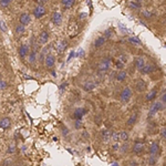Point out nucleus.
Returning a JSON list of instances; mask_svg holds the SVG:
<instances>
[{
  "mask_svg": "<svg viewBox=\"0 0 166 166\" xmlns=\"http://www.w3.org/2000/svg\"><path fill=\"white\" fill-rule=\"evenodd\" d=\"M110 66H111V59L110 58L102 59L98 64V72L101 74L106 73V72L109 71V69H110Z\"/></svg>",
  "mask_w": 166,
  "mask_h": 166,
  "instance_id": "nucleus-1",
  "label": "nucleus"
},
{
  "mask_svg": "<svg viewBox=\"0 0 166 166\" xmlns=\"http://www.w3.org/2000/svg\"><path fill=\"white\" fill-rule=\"evenodd\" d=\"M133 95V91L130 87H125L121 91V94H120V101L122 103H127Z\"/></svg>",
  "mask_w": 166,
  "mask_h": 166,
  "instance_id": "nucleus-2",
  "label": "nucleus"
},
{
  "mask_svg": "<svg viewBox=\"0 0 166 166\" xmlns=\"http://www.w3.org/2000/svg\"><path fill=\"white\" fill-rule=\"evenodd\" d=\"M30 50H31V48H30L29 45H27V43H22V45H19L18 48V54H19V58L21 59V60H24L29 57V53Z\"/></svg>",
  "mask_w": 166,
  "mask_h": 166,
  "instance_id": "nucleus-3",
  "label": "nucleus"
},
{
  "mask_svg": "<svg viewBox=\"0 0 166 166\" xmlns=\"http://www.w3.org/2000/svg\"><path fill=\"white\" fill-rule=\"evenodd\" d=\"M48 10L45 8V6H36L33 9H32V15L36 19H41L47 15Z\"/></svg>",
  "mask_w": 166,
  "mask_h": 166,
  "instance_id": "nucleus-4",
  "label": "nucleus"
},
{
  "mask_svg": "<svg viewBox=\"0 0 166 166\" xmlns=\"http://www.w3.org/2000/svg\"><path fill=\"white\" fill-rule=\"evenodd\" d=\"M87 113V110L85 108H77L72 113V119L73 121H79L83 119V116Z\"/></svg>",
  "mask_w": 166,
  "mask_h": 166,
  "instance_id": "nucleus-5",
  "label": "nucleus"
},
{
  "mask_svg": "<svg viewBox=\"0 0 166 166\" xmlns=\"http://www.w3.org/2000/svg\"><path fill=\"white\" fill-rule=\"evenodd\" d=\"M62 20H63V15H62L61 11H54L51 15V23L53 26H60L62 23Z\"/></svg>",
  "mask_w": 166,
  "mask_h": 166,
  "instance_id": "nucleus-6",
  "label": "nucleus"
},
{
  "mask_svg": "<svg viewBox=\"0 0 166 166\" xmlns=\"http://www.w3.org/2000/svg\"><path fill=\"white\" fill-rule=\"evenodd\" d=\"M163 109V103L161 101H157V102H154L153 105L151 106L150 111H148V117H153L156 113H158L160 111Z\"/></svg>",
  "mask_w": 166,
  "mask_h": 166,
  "instance_id": "nucleus-7",
  "label": "nucleus"
},
{
  "mask_svg": "<svg viewBox=\"0 0 166 166\" xmlns=\"http://www.w3.org/2000/svg\"><path fill=\"white\" fill-rule=\"evenodd\" d=\"M49 40H50V33H49L48 30H42L38 36V42L41 45H47L49 42Z\"/></svg>",
  "mask_w": 166,
  "mask_h": 166,
  "instance_id": "nucleus-8",
  "label": "nucleus"
},
{
  "mask_svg": "<svg viewBox=\"0 0 166 166\" xmlns=\"http://www.w3.org/2000/svg\"><path fill=\"white\" fill-rule=\"evenodd\" d=\"M132 151L135 155H142L144 153V143L141 142V141H135L132 146Z\"/></svg>",
  "mask_w": 166,
  "mask_h": 166,
  "instance_id": "nucleus-9",
  "label": "nucleus"
},
{
  "mask_svg": "<svg viewBox=\"0 0 166 166\" xmlns=\"http://www.w3.org/2000/svg\"><path fill=\"white\" fill-rule=\"evenodd\" d=\"M55 61H57L55 55L52 54V53H48V54L45 55V68L47 69H53L55 66Z\"/></svg>",
  "mask_w": 166,
  "mask_h": 166,
  "instance_id": "nucleus-10",
  "label": "nucleus"
},
{
  "mask_svg": "<svg viewBox=\"0 0 166 166\" xmlns=\"http://www.w3.org/2000/svg\"><path fill=\"white\" fill-rule=\"evenodd\" d=\"M19 23H21L22 26L27 27L31 23V16L28 12H22L19 16Z\"/></svg>",
  "mask_w": 166,
  "mask_h": 166,
  "instance_id": "nucleus-11",
  "label": "nucleus"
},
{
  "mask_svg": "<svg viewBox=\"0 0 166 166\" xmlns=\"http://www.w3.org/2000/svg\"><path fill=\"white\" fill-rule=\"evenodd\" d=\"M11 119L9 116H3L0 119V130H9L11 127Z\"/></svg>",
  "mask_w": 166,
  "mask_h": 166,
  "instance_id": "nucleus-12",
  "label": "nucleus"
},
{
  "mask_svg": "<svg viewBox=\"0 0 166 166\" xmlns=\"http://www.w3.org/2000/svg\"><path fill=\"white\" fill-rule=\"evenodd\" d=\"M150 155L151 157L157 158V156L160 155V144L157 142H153L150 146Z\"/></svg>",
  "mask_w": 166,
  "mask_h": 166,
  "instance_id": "nucleus-13",
  "label": "nucleus"
},
{
  "mask_svg": "<svg viewBox=\"0 0 166 166\" xmlns=\"http://www.w3.org/2000/svg\"><path fill=\"white\" fill-rule=\"evenodd\" d=\"M15 33H16V36H18V37L23 36V34L26 33V27L22 26L21 23H17L16 26H15Z\"/></svg>",
  "mask_w": 166,
  "mask_h": 166,
  "instance_id": "nucleus-14",
  "label": "nucleus"
},
{
  "mask_svg": "<svg viewBox=\"0 0 166 166\" xmlns=\"http://www.w3.org/2000/svg\"><path fill=\"white\" fill-rule=\"evenodd\" d=\"M146 89V83H145L144 80H137L136 83H135V90L137 92H143Z\"/></svg>",
  "mask_w": 166,
  "mask_h": 166,
  "instance_id": "nucleus-15",
  "label": "nucleus"
},
{
  "mask_svg": "<svg viewBox=\"0 0 166 166\" xmlns=\"http://www.w3.org/2000/svg\"><path fill=\"white\" fill-rule=\"evenodd\" d=\"M155 70V66L154 64H151V63H146L144 66V68L141 70V73L143 74H150Z\"/></svg>",
  "mask_w": 166,
  "mask_h": 166,
  "instance_id": "nucleus-16",
  "label": "nucleus"
},
{
  "mask_svg": "<svg viewBox=\"0 0 166 166\" xmlns=\"http://www.w3.org/2000/svg\"><path fill=\"white\" fill-rule=\"evenodd\" d=\"M145 60L144 58H142V57H137L136 59H135V66H136V69L138 70V71H141L143 68H144L145 66Z\"/></svg>",
  "mask_w": 166,
  "mask_h": 166,
  "instance_id": "nucleus-17",
  "label": "nucleus"
},
{
  "mask_svg": "<svg viewBox=\"0 0 166 166\" xmlns=\"http://www.w3.org/2000/svg\"><path fill=\"white\" fill-rule=\"evenodd\" d=\"M38 59V52L34 49H31L30 50V53H29V57H28V60L31 64H34L36 63V61Z\"/></svg>",
  "mask_w": 166,
  "mask_h": 166,
  "instance_id": "nucleus-18",
  "label": "nucleus"
},
{
  "mask_svg": "<svg viewBox=\"0 0 166 166\" xmlns=\"http://www.w3.org/2000/svg\"><path fill=\"white\" fill-rule=\"evenodd\" d=\"M105 41H106V39L104 38V36L98 37L96 39H95V41H94V48H95V49H99V48H101L102 45H104Z\"/></svg>",
  "mask_w": 166,
  "mask_h": 166,
  "instance_id": "nucleus-19",
  "label": "nucleus"
},
{
  "mask_svg": "<svg viewBox=\"0 0 166 166\" xmlns=\"http://www.w3.org/2000/svg\"><path fill=\"white\" fill-rule=\"evenodd\" d=\"M126 78H127V73H126V71H124V70H120V71L117 72V74H116V80L119 82L125 81Z\"/></svg>",
  "mask_w": 166,
  "mask_h": 166,
  "instance_id": "nucleus-20",
  "label": "nucleus"
},
{
  "mask_svg": "<svg viewBox=\"0 0 166 166\" xmlns=\"http://www.w3.org/2000/svg\"><path fill=\"white\" fill-rule=\"evenodd\" d=\"M75 3V0H61V6L64 9H70Z\"/></svg>",
  "mask_w": 166,
  "mask_h": 166,
  "instance_id": "nucleus-21",
  "label": "nucleus"
},
{
  "mask_svg": "<svg viewBox=\"0 0 166 166\" xmlns=\"http://www.w3.org/2000/svg\"><path fill=\"white\" fill-rule=\"evenodd\" d=\"M136 121H137V114L136 113H134V114H132V115L130 116L129 117V120L126 121V125L129 127H131V126H133L135 123H136Z\"/></svg>",
  "mask_w": 166,
  "mask_h": 166,
  "instance_id": "nucleus-22",
  "label": "nucleus"
},
{
  "mask_svg": "<svg viewBox=\"0 0 166 166\" xmlns=\"http://www.w3.org/2000/svg\"><path fill=\"white\" fill-rule=\"evenodd\" d=\"M66 48H68V41L66 40H61L58 45V52L59 53L64 52V50H66Z\"/></svg>",
  "mask_w": 166,
  "mask_h": 166,
  "instance_id": "nucleus-23",
  "label": "nucleus"
},
{
  "mask_svg": "<svg viewBox=\"0 0 166 166\" xmlns=\"http://www.w3.org/2000/svg\"><path fill=\"white\" fill-rule=\"evenodd\" d=\"M83 89L85 90V91H92V90L95 89V83L93 81H87L84 82V84H83Z\"/></svg>",
  "mask_w": 166,
  "mask_h": 166,
  "instance_id": "nucleus-24",
  "label": "nucleus"
},
{
  "mask_svg": "<svg viewBox=\"0 0 166 166\" xmlns=\"http://www.w3.org/2000/svg\"><path fill=\"white\" fill-rule=\"evenodd\" d=\"M119 140L121 142H127L129 141V133L126 131H121L119 132Z\"/></svg>",
  "mask_w": 166,
  "mask_h": 166,
  "instance_id": "nucleus-25",
  "label": "nucleus"
},
{
  "mask_svg": "<svg viewBox=\"0 0 166 166\" xmlns=\"http://www.w3.org/2000/svg\"><path fill=\"white\" fill-rule=\"evenodd\" d=\"M156 95H157V90H156V89L152 90V91H151V92H148L147 95H146V101H148V102L153 101L154 99L156 98Z\"/></svg>",
  "mask_w": 166,
  "mask_h": 166,
  "instance_id": "nucleus-26",
  "label": "nucleus"
},
{
  "mask_svg": "<svg viewBox=\"0 0 166 166\" xmlns=\"http://www.w3.org/2000/svg\"><path fill=\"white\" fill-rule=\"evenodd\" d=\"M101 136H102L103 141H109V140H110V137L112 136V135H111V133L109 132L108 130H103L102 132H101Z\"/></svg>",
  "mask_w": 166,
  "mask_h": 166,
  "instance_id": "nucleus-27",
  "label": "nucleus"
},
{
  "mask_svg": "<svg viewBox=\"0 0 166 166\" xmlns=\"http://www.w3.org/2000/svg\"><path fill=\"white\" fill-rule=\"evenodd\" d=\"M13 0H0V8H7Z\"/></svg>",
  "mask_w": 166,
  "mask_h": 166,
  "instance_id": "nucleus-28",
  "label": "nucleus"
},
{
  "mask_svg": "<svg viewBox=\"0 0 166 166\" xmlns=\"http://www.w3.org/2000/svg\"><path fill=\"white\" fill-rule=\"evenodd\" d=\"M114 63H115V66H116L117 69H119V70H122V69L124 68V62H122V61L120 60V59L116 58L115 61H114Z\"/></svg>",
  "mask_w": 166,
  "mask_h": 166,
  "instance_id": "nucleus-29",
  "label": "nucleus"
},
{
  "mask_svg": "<svg viewBox=\"0 0 166 166\" xmlns=\"http://www.w3.org/2000/svg\"><path fill=\"white\" fill-rule=\"evenodd\" d=\"M9 87L8 82L7 81H3V80H0V90H5Z\"/></svg>",
  "mask_w": 166,
  "mask_h": 166,
  "instance_id": "nucleus-30",
  "label": "nucleus"
},
{
  "mask_svg": "<svg viewBox=\"0 0 166 166\" xmlns=\"http://www.w3.org/2000/svg\"><path fill=\"white\" fill-rule=\"evenodd\" d=\"M129 40H130V41H131L132 43H136V45H142L141 40H138V38H136V37H131Z\"/></svg>",
  "mask_w": 166,
  "mask_h": 166,
  "instance_id": "nucleus-31",
  "label": "nucleus"
},
{
  "mask_svg": "<svg viewBox=\"0 0 166 166\" xmlns=\"http://www.w3.org/2000/svg\"><path fill=\"white\" fill-rule=\"evenodd\" d=\"M34 2L37 3L38 6H45V3L49 2V0H34Z\"/></svg>",
  "mask_w": 166,
  "mask_h": 166,
  "instance_id": "nucleus-32",
  "label": "nucleus"
},
{
  "mask_svg": "<svg viewBox=\"0 0 166 166\" xmlns=\"http://www.w3.org/2000/svg\"><path fill=\"white\" fill-rule=\"evenodd\" d=\"M61 132H62V135H63V136H68L69 135V129L66 126H62V129H61Z\"/></svg>",
  "mask_w": 166,
  "mask_h": 166,
  "instance_id": "nucleus-33",
  "label": "nucleus"
},
{
  "mask_svg": "<svg viewBox=\"0 0 166 166\" xmlns=\"http://www.w3.org/2000/svg\"><path fill=\"white\" fill-rule=\"evenodd\" d=\"M82 125V120H79V121H74V129L79 130Z\"/></svg>",
  "mask_w": 166,
  "mask_h": 166,
  "instance_id": "nucleus-34",
  "label": "nucleus"
},
{
  "mask_svg": "<svg viewBox=\"0 0 166 166\" xmlns=\"http://www.w3.org/2000/svg\"><path fill=\"white\" fill-rule=\"evenodd\" d=\"M161 102L163 103V104H166V91L163 93V95H162V98H161Z\"/></svg>",
  "mask_w": 166,
  "mask_h": 166,
  "instance_id": "nucleus-35",
  "label": "nucleus"
},
{
  "mask_svg": "<svg viewBox=\"0 0 166 166\" xmlns=\"http://www.w3.org/2000/svg\"><path fill=\"white\" fill-rule=\"evenodd\" d=\"M131 7H132V8H135V9H136V8H140V3H138V2H135V1H134V2L131 3Z\"/></svg>",
  "mask_w": 166,
  "mask_h": 166,
  "instance_id": "nucleus-36",
  "label": "nucleus"
},
{
  "mask_svg": "<svg viewBox=\"0 0 166 166\" xmlns=\"http://www.w3.org/2000/svg\"><path fill=\"white\" fill-rule=\"evenodd\" d=\"M162 136H163L164 140H166V127H164L163 130H162V132H161Z\"/></svg>",
  "mask_w": 166,
  "mask_h": 166,
  "instance_id": "nucleus-37",
  "label": "nucleus"
}]
</instances>
